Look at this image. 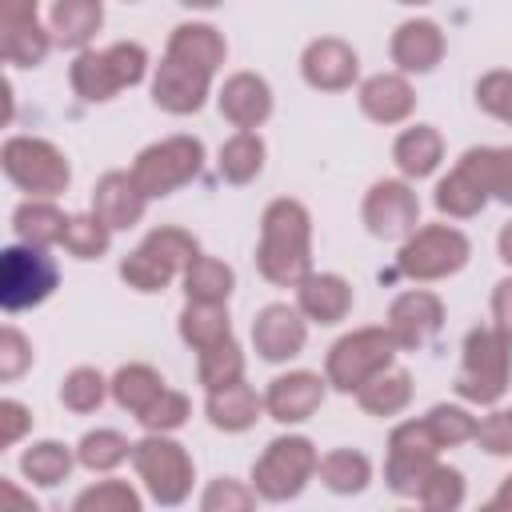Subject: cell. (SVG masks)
I'll return each mask as SVG.
<instances>
[{
  "label": "cell",
  "instance_id": "1",
  "mask_svg": "<svg viewBox=\"0 0 512 512\" xmlns=\"http://www.w3.org/2000/svg\"><path fill=\"white\" fill-rule=\"evenodd\" d=\"M256 272L276 288H296L312 272V212L300 200L276 196L264 208Z\"/></svg>",
  "mask_w": 512,
  "mask_h": 512
},
{
  "label": "cell",
  "instance_id": "2",
  "mask_svg": "<svg viewBox=\"0 0 512 512\" xmlns=\"http://www.w3.org/2000/svg\"><path fill=\"white\" fill-rule=\"evenodd\" d=\"M148 72V48L136 40H116L108 48H84L76 52L68 68V84L84 104H108L116 92L136 88Z\"/></svg>",
  "mask_w": 512,
  "mask_h": 512
},
{
  "label": "cell",
  "instance_id": "3",
  "mask_svg": "<svg viewBox=\"0 0 512 512\" xmlns=\"http://www.w3.org/2000/svg\"><path fill=\"white\" fill-rule=\"evenodd\" d=\"M508 380H512V336H504L496 324L472 328L460 348L456 396L492 408L508 392Z\"/></svg>",
  "mask_w": 512,
  "mask_h": 512
},
{
  "label": "cell",
  "instance_id": "4",
  "mask_svg": "<svg viewBox=\"0 0 512 512\" xmlns=\"http://www.w3.org/2000/svg\"><path fill=\"white\" fill-rule=\"evenodd\" d=\"M396 336L388 332V324H368V328H352L344 332L328 356H324V376H328V388L344 392V396H356L376 372L392 368L396 364Z\"/></svg>",
  "mask_w": 512,
  "mask_h": 512
},
{
  "label": "cell",
  "instance_id": "5",
  "mask_svg": "<svg viewBox=\"0 0 512 512\" xmlns=\"http://www.w3.org/2000/svg\"><path fill=\"white\" fill-rule=\"evenodd\" d=\"M132 468L160 508H176L192 496L196 464H192L188 448L180 440H172V432H148L144 440H136L132 444Z\"/></svg>",
  "mask_w": 512,
  "mask_h": 512
},
{
  "label": "cell",
  "instance_id": "6",
  "mask_svg": "<svg viewBox=\"0 0 512 512\" xmlns=\"http://www.w3.org/2000/svg\"><path fill=\"white\" fill-rule=\"evenodd\" d=\"M200 168H204V140L176 132V136H164V140L140 148L128 172L136 176V184L148 200H164V196L180 192L184 184H192L200 176Z\"/></svg>",
  "mask_w": 512,
  "mask_h": 512
},
{
  "label": "cell",
  "instance_id": "7",
  "mask_svg": "<svg viewBox=\"0 0 512 512\" xmlns=\"http://www.w3.org/2000/svg\"><path fill=\"white\" fill-rule=\"evenodd\" d=\"M316 468H320V452L308 436H276L264 444V452L252 464V488L260 492V500L284 504L308 488Z\"/></svg>",
  "mask_w": 512,
  "mask_h": 512
},
{
  "label": "cell",
  "instance_id": "8",
  "mask_svg": "<svg viewBox=\"0 0 512 512\" xmlns=\"http://www.w3.org/2000/svg\"><path fill=\"white\" fill-rule=\"evenodd\" d=\"M0 168L20 192L44 196V200L60 196L72 184L68 156L44 136H8L0 148Z\"/></svg>",
  "mask_w": 512,
  "mask_h": 512
},
{
  "label": "cell",
  "instance_id": "9",
  "mask_svg": "<svg viewBox=\"0 0 512 512\" xmlns=\"http://www.w3.org/2000/svg\"><path fill=\"white\" fill-rule=\"evenodd\" d=\"M468 256H472V244L456 224H424L408 240H400L396 268L416 284H432V280L456 276L468 264Z\"/></svg>",
  "mask_w": 512,
  "mask_h": 512
},
{
  "label": "cell",
  "instance_id": "10",
  "mask_svg": "<svg viewBox=\"0 0 512 512\" xmlns=\"http://www.w3.org/2000/svg\"><path fill=\"white\" fill-rule=\"evenodd\" d=\"M60 284V268L48 256V248L36 244H8L0 252V304L4 312H28L40 308Z\"/></svg>",
  "mask_w": 512,
  "mask_h": 512
},
{
  "label": "cell",
  "instance_id": "11",
  "mask_svg": "<svg viewBox=\"0 0 512 512\" xmlns=\"http://www.w3.org/2000/svg\"><path fill=\"white\" fill-rule=\"evenodd\" d=\"M436 456H440V444H436V436L428 432L424 416H420V420H404V424H396L392 436H388L384 484H388L396 496L416 500V492H420L424 476L432 472Z\"/></svg>",
  "mask_w": 512,
  "mask_h": 512
},
{
  "label": "cell",
  "instance_id": "12",
  "mask_svg": "<svg viewBox=\"0 0 512 512\" xmlns=\"http://www.w3.org/2000/svg\"><path fill=\"white\" fill-rule=\"evenodd\" d=\"M360 220L376 240H408L420 224V196L412 180L404 176H384L364 192Z\"/></svg>",
  "mask_w": 512,
  "mask_h": 512
},
{
  "label": "cell",
  "instance_id": "13",
  "mask_svg": "<svg viewBox=\"0 0 512 512\" xmlns=\"http://www.w3.org/2000/svg\"><path fill=\"white\" fill-rule=\"evenodd\" d=\"M308 344V316L296 308V304H264L256 316H252V348L260 360L268 364H284L292 356H300Z\"/></svg>",
  "mask_w": 512,
  "mask_h": 512
},
{
  "label": "cell",
  "instance_id": "14",
  "mask_svg": "<svg viewBox=\"0 0 512 512\" xmlns=\"http://www.w3.org/2000/svg\"><path fill=\"white\" fill-rule=\"evenodd\" d=\"M300 76L316 92H348L360 80V56L340 36H316L300 52Z\"/></svg>",
  "mask_w": 512,
  "mask_h": 512
},
{
  "label": "cell",
  "instance_id": "15",
  "mask_svg": "<svg viewBox=\"0 0 512 512\" xmlns=\"http://www.w3.org/2000/svg\"><path fill=\"white\" fill-rule=\"evenodd\" d=\"M212 92V72L204 68H192L176 56H164L152 72V104L168 116H192L204 108Z\"/></svg>",
  "mask_w": 512,
  "mask_h": 512
},
{
  "label": "cell",
  "instance_id": "16",
  "mask_svg": "<svg viewBox=\"0 0 512 512\" xmlns=\"http://www.w3.org/2000/svg\"><path fill=\"white\" fill-rule=\"evenodd\" d=\"M328 396V376L296 368V372H280L268 380L264 388V412L276 424H304Z\"/></svg>",
  "mask_w": 512,
  "mask_h": 512
},
{
  "label": "cell",
  "instance_id": "17",
  "mask_svg": "<svg viewBox=\"0 0 512 512\" xmlns=\"http://www.w3.org/2000/svg\"><path fill=\"white\" fill-rule=\"evenodd\" d=\"M444 48H448L444 28L436 20H428V16H412V20L396 24V32L388 40L392 64L404 76H428V72H436L440 60H444Z\"/></svg>",
  "mask_w": 512,
  "mask_h": 512
},
{
  "label": "cell",
  "instance_id": "18",
  "mask_svg": "<svg viewBox=\"0 0 512 512\" xmlns=\"http://www.w3.org/2000/svg\"><path fill=\"white\" fill-rule=\"evenodd\" d=\"M384 324L400 348H420L444 328V300L432 288H408L388 304Z\"/></svg>",
  "mask_w": 512,
  "mask_h": 512
},
{
  "label": "cell",
  "instance_id": "19",
  "mask_svg": "<svg viewBox=\"0 0 512 512\" xmlns=\"http://www.w3.org/2000/svg\"><path fill=\"white\" fill-rule=\"evenodd\" d=\"M216 108L236 132H256L272 116V88L256 72H232L216 92Z\"/></svg>",
  "mask_w": 512,
  "mask_h": 512
},
{
  "label": "cell",
  "instance_id": "20",
  "mask_svg": "<svg viewBox=\"0 0 512 512\" xmlns=\"http://www.w3.org/2000/svg\"><path fill=\"white\" fill-rule=\"evenodd\" d=\"M356 304L352 280H344L340 272H308L296 284V308L308 316V324H340Z\"/></svg>",
  "mask_w": 512,
  "mask_h": 512
},
{
  "label": "cell",
  "instance_id": "21",
  "mask_svg": "<svg viewBox=\"0 0 512 512\" xmlns=\"http://www.w3.org/2000/svg\"><path fill=\"white\" fill-rule=\"evenodd\" d=\"M356 104L372 124H384V128L388 124H404L416 112V88L408 84L404 72H376V76H368L360 84Z\"/></svg>",
  "mask_w": 512,
  "mask_h": 512
},
{
  "label": "cell",
  "instance_id": "22",
  "mask_svg": "<svg viewBox=\"0 0 512 512\" xmlns=\"http://www.w3.org/2000/svg\"><path fill=\"white\" fill-rule=\"evenodd\" d=\"M144 208H148V196L140 192V184H136L132 172H104L96 180V188H92V212L112 232L136 228L144 220Z\"/></svg>",
  "mask_w": 512,
  "mask_h": 512
},
{
  "label": "cell",
  "instance_id": "23",
  "mask_svg": "<svg viewBox=\"0 0 512 512\" xmlns=\"http://www.w3.org/2000/svg\"><path fill=\"white\" fill-rule=\"evenodd\" d=\"M204 416L216 432H248L264 416V396L248 380H232V384L208 392Z\"/></svg>",
  "mask_w": 512,
  "mask_h": 512
},
{
  "label": "cell",
  "instance_id": "24",
  "mask_svg": "<svg viewBox=\"0 0 512 512\" xmlns=\"http://www.w3.org/2000/svg\"><path fill=\"white\" fill-rule=\"evenodd\" d=\"M164 56H176V60H184V64L204 68V72L216 76V68H220L224 56H228V40H224L220 28H212V24H204V20H184V24L172 28Z\"/></svg>",
  "mask_w": 512,
  "mask_h": 512
},
{
  "label": "cell",
  "instance_id": "25",
  "mask_svg": "<svg viewBox=\"0 0 512 512\" xmlns=\"http://www.w3.org/2000/svg\"><path fill=\"white\" fill-rule=\"evenodd\" d=\"M104 24V0H52L48 12V32L56 40V48H72L84 52L92 44V36Z\"/></svg>",
  "mask_w": 512,
  "mask_h": 512
},
{
  "label": "cell",
  "instance_id": "26",
  "mask_svg": "<svg viewBox=\"0 0 512 512\" xmlns=\"http://www.w3.org/2000/svg\"><path fill=\"white\" fill-rule=\"evenodd\" d=\"M392 160L400 168L404 180H424L440 168L444 160V136L436 124H408L396 140H392Z\"/></svg>",
  "mask_w": 512,
  "mask_h": 512
},
{
  "label": "cell",
  "instance_id": "27",
  "mask_svg": "<svg viewBox=\"0 0 512 512\" xmlns=\"http://www.w3.org/2000/svg\"><path fill=\"white\" fill-rule=\"evenodd\" d=\"M456 168H464L488 192V200L512 208V144H476L456 160Z\"/></svg>",
  "mask_w": 512,
  "mask_h": 512
},
{
  "label": "cell",
  "instance_id": "28",
  "mask_svg": "<svg viewBox=\"0 0 512 512\" xmlns=\"http://www.w3.org/2000/svg\"><path fill=\"white\" fill-rule=\"evenodd\" d=\"M264 156H268V148H264L260 132H232L216 152V172L224 184L244 188L264 172Z\"/></svg>",
  "mask_w": 512,
  "mask_h": 512
},
{
  "label": "cell",
  "instance_id": "29",
  "mask_svg": "<svg viewBox=\"0 0 512 512\" xmlns=\"http://www.w3.org/2000/svg\"><path fill=\"white\" fill-rule=\"evenodd\" d=\"M64 228H68V216H64L52 200H44V196H28V200L16 204V212H12V232H16V240L36 244V248L60 244V240H64Z\"/></svg>",
  "mask_w": 512,
  "mask_h": 512
},
{
  "label": "cell",
  "instance_id": "30",
  "mask_svg": "<svg viewBox=\"0 0 512 512\" xmlns=\"http://www.w3.org/2000/svg\"><path fill=\"white\" fill-rule=\"evenodd\" d=\"M176 332L180 340L192 348V352H204L220 340L232 336V320H228V304H204V300H188L180 308V320H176Z\"/></svg>",
  "mask_w": 512,
  "mask_h": 512
},
{
  "label": "cell",
  "instance_id": "31",
  "mask_svg": "<svg viewBox=\"0 0 512 512\" xmlns=\"http://www.w3.org/2000/svg\"><path fill=\"white\" fill-rule=\"evenodd\" d=\"M412 372H404V368H384V372H376L360 392H356V404L368 412V416H400L408 404H412Z\"/></svg>",
  "mask_w": 512,
  "mask_h": 512
},
{
  "label": "cell",
  "instance_id": "32",
  "mask_svg": "<svg viewBox=\"0 0 512 512\" xmlns=\"http://www.w3.org/2000/svg\"><path fill=\"white\" fill-rule=\"evenodd\" d=\"M316 476L336 496H360L372 484V460L360 448H332L320 456Z\"/></svg>",
  "mask_w": 512,
  "mask_h": 512
},
{
  "label": "cell",
  "instance_id": "33",
  "mask_svg": "<svg viewBox=\"0 0 512 512\" xmlns=\"http://www.w3.org/2000/svg\"><path fill=\"white\" fill-rule=\"evenodd\" d=\"M72 464H76V448L60 444V440H36V444H28V448L20 452V472H24V480L36 484V488H56V484H64L68 472H72Z\"/></svg>",
  "mask_w": 512,
  "mask_h": 512
},
{
  "label": "cell",
  "instance_id": "34",
  "mask_svg": "<svg viewBox=\"0 0 512 512\" xmlns=\"http://www.w3.org/2000/svg\"><path fill=\"white\" fill-rule=\"evenodd\" d=\"M184 296L188 300H204V304H228L232 288H236V272L232 264H224L220 256H196L188 268H184Z\"/></svg>",
  "mask_w": 512,
  "mask_h": 512
},
{
  "label": "cell",
  "instance_id": "35",
  "mask_svg": "<svg viewBox=\"0 0 512 512\" xmlns=\"http://www.w3.org/2000/svg\"><path fill=\"white\" fill-rule=\"evenodd\" d=\"M432 204L440 208V216H452V220H472L488 208V192L464 172V168H452L448 176L436 180V192H432Z\"/></svg>",
  "mask_w": 512,
  "mask_h": 512
},
{
  "label": "cell",
  "instance_id": "36",
  "mask_svg": "<svg viewBox=\"0 0 512 512\" xmlns=\"http://www.w3.org/2000/svg\"><path fill=\"white\" fill-rule=\"evenodd\" d=\"M112 400L124 408V412H132V416H140L160 392H164V376L152 368V364H120L116 372H112Z\"/></svg>",
  "mask_w": 512,
  "mask_h": 512
},
{
  "label": "cell",
  "instance_id": "37",
  "mask_svg": "<svg viewBox=\"0 0 512 512\" xmlns=\"http://www.w3.org/2000/svg\"><path fill=\"white\" fill-rule=\"evenodd\" d=\"M52 32L40 24V20H28V24H8L0 28V56L4 64L12 68H40L44 56L52 52Z\"/></svg>",
  "mask_w": 512,
  "mask_h": 512
},
{
  "label": "cell",
  "instance_id": "38",
  "mask_svg": "<svg viewBox=\"0 0 512 512\" xmlns=\"http://www.w3.org/2000/svg\"><path fill=\"white\" fill-rule=\"evenodd\" d=\"M56 396H60V404H64L68 412L88 416V412H96V408L104 404V396H112V384H108V376H104L100 368L80 364V368H72V372L60 380Z\"/></svg>",
  "mask_w": 512,
  "mask_h": 512
},
{
  "label": "cell",
  "instance_id": "39",
  "mask_svg": "<svg viewBox=\"0 0 512 512\" xmlns=\"http://www.w3.org/2000/svg\"><path fill=\"white\" fill-rule=\"evenodd\" d=\"M124 460H132V444L116 428H92L76 444V464H84L88 472H116Z\"/></svg>",
  "mask_w": 512,
  "mask_h": 512
},
{
  "label": "cell",
  "instance_id": "40",
  "mask_svg": "<svg viewBox=\"0 0 512 512\" xmlns=\"http://www.w3.org/2000/svg\"><path fill=\"white\" fill-rule=\"evenodd\" d=\"M64 252L76 256V260H100L108 248H112V228L88 208V212H76L68 216V228H64Z\"/></svg>",
  "mask_w": 512,
  "mask_h": 512
},
{
  "label": "cell",
  "instance_id": "41",
  "mask_svg": "<svg viewBox=\"0 0 512 512\" xmlns=\"http://www.w3.org/2000/svg\"><path fill=\"white\" fill-rule=\"evenodd\" d=\"M140 248H148L160 264H168L176 276H184V268L200 256V240L188 232V228H176V224H160V228H152L144 240H140Z\"/></svg>",
  "mask_w": 512,
  "mask_h": 512
},
{
  "label": "cell",
  "instance_id": "42",
  "mask_svg": "<svg viewBox=\"0 0 512 512\" xmlns=\"http://www.w3.org/2000/svg\"><path fill=\"white\" fill-rule=\"evenodd\" d=\"M196 356H200L196 360V376H200L204 392L224 388L232 380H244V352H240L236 336H228V340H220V344H212V348H204Z\"/></svg>",
  "mask_w": 512,
  "mask_h": 512
},
{
  "label": "cell",
  "instance_id": "43",
  "mask_svg": "<svg viewBox=\"0 0 512 512\" xmlns=\"http://www.w3.org/2000/svg\"><path fill=\"white\" fill-rule=\"evenodd\" d=\"M464 472L452 468V464H432V472L424 476L420 492H416V504L428 508V512H456L464 504Z\"/></svg>",
  "mask_w": 512,
  "mask_h": 512
},
{
  "label": "cell",
  "instance_id": "44",
  "mask_svg": "<svg viewBox=\"0 0 512 512\" xmlns=\"http://www.w3.org/2000/svg\"><path fill=\"white\" fill-rule=\"evenodd\" d=\"M424 424H428V432L436 436L440 448H460V444L476 440V428H480V420L464 404H432Z\"/></svg>",
  "mask_w": 512,
  "mask_h": 512
},
{
  "label": "cell",
  "instance_id": "45",
  "mask_svg": "<svg viewBox=\"0 0 512 512\" xmlns=\"http://www.w3.org/2000/svg\"><path fill=\"white\" fill-rule=\"evenodd\" d=\"M140 492L128 480H100L72 500V512H140Z\"/></svg>",
  "mask_w": 512,
  "mask_h": 512
},
{
  "label": "cell",
  "instance_id": "46",
  "mask_svg": "<svg viewBox=\"0 0 512 512\" xmlns=\"http://www.w3.org/2000/svg\"><path fill=\"white\" fill-rule=\"evenodd\" d=\"M120 280H124L128 288H136V292H164V288L176 280V272H172L168 264H160L148 248H132V252L120 260Z\"/></svg>",
  "mask_w": 512,
  "mask_h": 512
},
{
  "label": "cell",
  "instance_id": "47",
  "mask_svg": "<svg viewBox=\"0 0 512 512\" xmlns=\"http://www.w3.org/2000/svg\"><path fill=\"white\" fill-rule=\"evenodd\" d=\"M188 416H192V400L184 392H176V388H164L136 420H140L144 432H176V428L188 424Z\"/></svg>",
  "mask_w": 512,
  "mask_h": 512
},
{
  "label": "cell",
  "instance_id": "48",
  "mask_svg": "<svg viewBox=\"0 0 512 512\" xmlns=\"http://www.w3.org/2000/svg\"><path fill=\"white\" fill-rule=\"evenodd\" d=\"M476 108L512 128V68H492L476 80Z\"/></svg>",
  "mask_w": 512,
  "mask_h": 512
},
{
  "label": "cell",
  "instance_id": "49",
  "mask_svg": "<svg viewBox=\"0 0 512 512\" xmlns=\"http://www.w3.org/2000/svg\"><path fill=\"white\" fill-rule=\"evenodd\" d=\"M256 500H260V492L252 484L232 480V476H216V480H208L200 508L204 512H248V508H256Z\"/></svg>",
  "mask_w": 512,
  "mask_h": 512
},
{
  "label": "cell",
  "instance_id": "50",
  "mask_svg": "<svg viewBox=\"0 0 512 512\" xmlns=\"http://www.w3.org/2000/svg\"><path fill=\"white\" fill-rule=\"evenodd\" d=\"M28 368H32V344H28V336L16 324H4L0 328V380L12 384Z\"/></svg>",
  "mask_w": 512,
  "mask_h": 512
},
{
  "label": "cell",
  "instance_id": "51",
  "mask_svg": "<svg viewBox=\"0 0 512 512\" xmlns=\"http://www.w3.org/2000/svg\"><path fill=\"white\" fill-rule=\"evenodd\" d=\"M476 444L488 452V456H512V412L504 408H492L480 428H476Z\"/></svg>",
  "mask_w": 512,
  "mask_h": 512
},
{
  "label": "cell",
  "instance_id": "52",
  "mask_svg": "<svg viewBox=\"0 0 512 512\" xmlns=\"http://www.w3.org/2000/svg\"><path fill=\"white\" fill-rule=\"evenodd\" d=\"M28 432H32V408L12 400V396H4L0 400V448L20 444Z\"/></svg>",
  "mask_w": 512,
  "mask_h": 512
},
{
  "label": "cell",
  "instance_id": "53",
  "mask_svg": "<svg viewBox=\"0 0 512 512\" xmlns=\"http://www.w3.org/2000/svg\"><path fill=\"white\" fill-rule=\"evenodd\" d=\"M492 324L504 336H512V276H504V280L492 284Z\"/></svg>",
  "mask_w": 512,
  "mask_h": 512
},
{
  "label": "cell",
  "instance_id": "54",
  "mask_svg": "<svg viewBox=\"0 0 512 512\" xmlns=\"http://www.w3.org/2000/svg\"><path fill=\"white\" fill-rule=\"evenodd\" d=\"M36 8H40V0H0V28L40 20V16H36Z\"/></svg>",
  "mask_w": 512,
  "mask_h": 512
},
{
  "label": "cell",
  "instance_id": "55",
  "mask_svg": "<svg viewBox=\"0 0 512 512\" xmlns=\"http://www.w3.org/2000/svg\"><path fill=\"white\" fill-rule=\"evenodd\" d=\"M496 252H500V260L512 268V220L500 228V236H496Z\"/></svg>",
  "mask_w": 512,
  "mask_h": 512
},
{
  "label": "cell",
  "instance_id": "56",
  "mask_svg": "<svg viewBox=\"0 0 512 512\" xmlns=\"http://www.w3.org/2000/svg\"><path fill=\"white\" fill-rule=\"evenodd\" d=\"M488 508H508V512H512V472L504 476V484L496 488V496L488 500Z\"/></svg>",
  "mask_w": 512,
  "mask_h": 512
},
{
  "label": "cell",
  "instance_id": "57",
  "mask_svg": "<svg viewBox=\"0 0 512 512\" xmlns=\"http://www.w3.org/2000/svg\"><path fill=\"white\" fill-rule=\"evenodd\" d=\"M0 492H4L8 500H16V504H24V508H36V504H32V496H24V492H20V488H16L12 480H0Z\"/></svg>",
  "mask_w": 512,
  "mask_h": 512
},
{
  "label": "cell",
  "instance_id": "58",
  "mask_svg": "<svg viewBox=\"0 0 512 512\" xmlns=\"http://www.w3.org/2000/svg\"><path fill=\"white\" fill-rule=\"evenodd\" d=\"M184 8H196V12H208V8H220L224 0H180Z\"/></svg>",
  "mask_w": 512,
  "mask_h": 512
},
{
  "label": "cell",
  "instance_id": "59",
  "mask_svg": "<svg viewBox=\"0 0 512 512\" xmlns=\"http://www.w3.org/2000/svg\"><path fill=\"white\" fill-rule=\"evenodd\" d=\"M396 4H408V8H420V4H432V0H396Z\"/></svg>",
  "mask_w": 512,
  "mask_h": 512
},
{
  "label": "cell",
  "instance_id": "60",
  "mask_svg": "<svg viewBox=\"0 0 512 512\" xmlns=\"http://www.w3.org/2000/svg\"><path fill=\"white\" fill-rule=\"evenodd\" d=\"M124 4H140V0H124Z\"/></svg>",
  "mask_w": 512,
  "mask_h": 512
},
{
  "label": "cell",
  "instance_id": "61",
  "mask_svg": "<svg viewBox=\"0 0 512 512\" xmlns=\"http://www.w3.org/2000/svg\"><path fill=\"white\" fill-rule=\"evenodd\" d=\"M508 412H512V408H508Z\"/></svg>",
  "mask_w": 512,
  "mask_h": 512
}]
</instances>
